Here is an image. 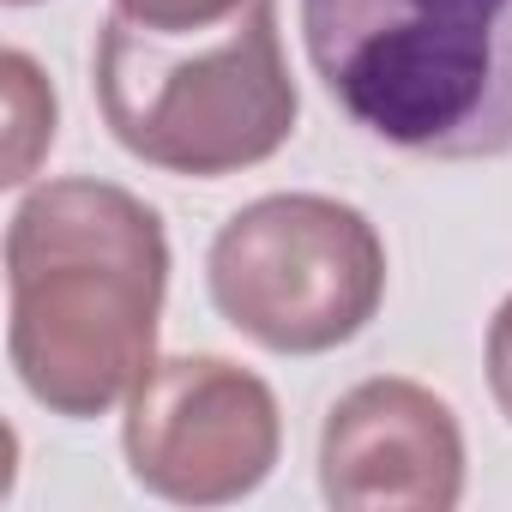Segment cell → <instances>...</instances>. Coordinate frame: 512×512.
<instances>
[{
  "label": "cell",
  "instance_id": "6",
  "mask_svg": "<svg viewBox=\"0 0 512 512\" xmlns=\"http://www.w3.org/2000/svg\"><path fill=\"white\" fill-rule=\"evenodd\" d=\"M320 494L338 512H452L464 500L458 410L404 374L350 386L320 428Z\"/></svg>",
  "mask_w": 512,
  "mask_h": 512
},
{
  "label": "cell",
  "instance_id": "8",
  "mask_svg": "<svg viewBox=\"0 0 512 512\" xmlns=\"http://www.w3.org/2000/svg\"><path fill=\"white\" fill-rule=\"evenodd\" d=\"M247 7V0H109V13L145 25V31H205L223 25Z\"/></svg>",
  "mask_w": 512,
  "mask_h": 512
},
{
  "label": "cell",
  "instance_id": "1",
  "mask_svg": "<svg viewBox=\"0 0 512 512\" xmlns=\"http://www.w3.org/2000/svg\"><path fill=\"white\" fill-rule=\"evenodd\" d=\"M169 296L163 217L121 181L61 175L7 223V362L67 422L109 416L157 362Z\"/></svg>",
  "mask_w": 512,
  "mask_h": 512
},
{
  "label": "cell",
  "instance_id": "10",
  "mask_svg": "<svg viewBox=\"0 0 512 512\" xmlns=\"http://www.w3.org/2000/svg\"><path fill=\"white\" fill-rule=\"evenodd\" d=\"M7 7H37V0H7Z\"/></svg>",
  "mask_w": 512,
  "mask_h": 512
},
{
  "label": "cell",
  "instance_id": "3",
  "mask_svg": "<svg viewBox=\"0 0 512 512\" xmlns=\"http://www.w3.org/2000/svg\"><path fill=\"white\" fill-rule=\"evenodd\" d=\"M91 91L115 145L181 181L266 163L302 121L278 0H247L205 31H145L109 13L91 49Z\"/></svg>",
  "mask_w": 512,
  "mask_h": 512
},
{
  "label": "cell",
  "instance_id": "9",
  "mask_svg": "<svg viewBox=\"0 0 512 512\" xmlns=\"http://www.w3.org/2000/svg\"><path fill=\"white\" fill-rule=\"evenodd\" d=\"M488 392H494L500 416L512 422V296L488 320Z\"/></svg>",
  "mask_w": 512,
  "mask_h": 512
},
{
  "label": "cell",
  "instance_id": "2",
  "mask_svg": "<svg viewBox=\"0 0 512 512\" xmlns=\"http://www.w3.org/2000/svg\"><path fill=\"white\" fill-rule=\"evenodd\" d=\"M326 97L428 163L512 157V0H302Z\"/></svg>",
  "mask_w": 512,
  "mask_h": 512
},
{
  "label": "cell",
  "instance_id": "7",
  "mask_svg": "<svg viewBox=\"0 0 512 512\" xmlns=\"http://www.w3.org/2000/svg\"><path fill=\"white\" fill-rule=\"evenodd\" d=\"M0 85H7V187H25L37 175V163L55 145V85L43 79V67L25 49L0 55Z\"/></svg>",
  "mask_w": 512,
  "mask_h": 512
},
{
  "label": "cell",
  "instance_id": "5",
  "mask_svg": "<svg viewBox=\"0 0 512 512\" xmlns=\"http://www.w3.org/2000/svg\"><path fill=\"white\" fill-rule=\"evenodd\" d=\"M121 452L133 482L157 500H247L284 452L278 392L229 356H157L127 392Z\"/></svg>",
  "mask_w": 512,
  "mask_h": 512
},
{
  "label": "cell",
  "instance_id": "4",
  "mask_svg": "<svg viewBox=\"0 0 512 512\" xmlns=\"http://www.w3.org/2000/svg\"><path fill=\"white\" fill-rule=\"evenodd\" d=\"M223 326L272 356H326L368 332L386 302V241L350 199L266 193L229 211L205 253Z\"/></svg>",
  "mask_w": 512,
  "mask_h": 512
}]
</instances>
